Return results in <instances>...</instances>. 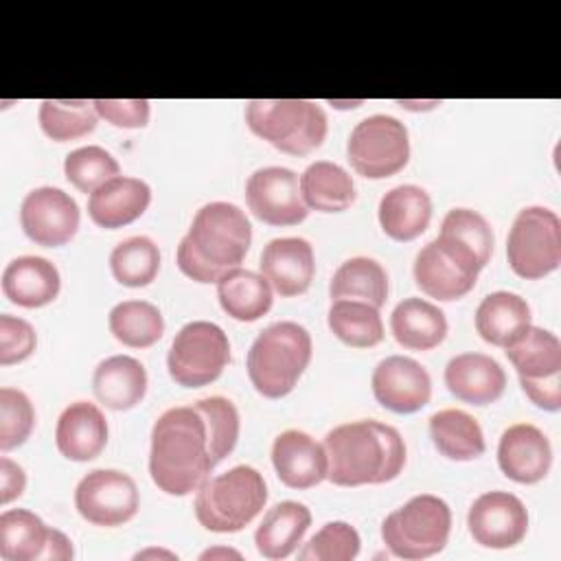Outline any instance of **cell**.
Returning <instances> with one entry per match:
<instances>
[{
	"mask_svg": "<svg viewBox=\"0 0 561 561\" xmlns=\"http://www.w3.org/2000/svg\"><path fill=\"white\" fill-rule=\"evenodd\" d=\"M213 436L208 421L197 405L164 410L151 427L149 476L167 495H188L215 469Z\"/></svg>",
	"mask_w": 561,
	"mask_h": 561,
	"instance_id": "cell-1",
	"label": "cell"
},
{
	"mask_svg": "<svg viewBox=\"0 0 561 561\" xmlns=\"http://www.w3.org/2000/svg\"><path fill=\"white\" fill-rule=\"evenodd\" d=\"M329 458V473L335 486L383 484L405 467V443L397 427L364 419L335 425L322 440Z\"/></svg>",
	"mask_w": 561,
	"mask_h": 561,
	"instance_id": "cell-2",
	"label": "cell"
},
{
	"mask_svg": "<svg viewBox=\"0 0 561 561\" xmlns=\"http://www.w3.org/2000/svg\"><path fill=\"white\" fill-rule=\"evenodd\" d=\"M252 243L245 213L230 202L204 204L178 245V267L195 283H217L226 272L241 267Z\"/></svg>",
	"mask_w": 561,
	"mask_h": 561,
	"instance_id": "cell-3",
	"label": "cell"
},
{
	"mask_svg": "<svg viewBox=\"0 0 561 561\" xmlns=\"http://www.w3.org/2000/svg\"><path fill=\"white\" fill-rule=\"evenodd\" d=\"M313 355L309 331L291 320L265 327L252 342L245 368L250 383L265 399L287 397Z\"/></svg>",
	"mask_w": 561,
	"mask_h": 561,
	"instance_id": "cell-4",
	"label": "cell"
},
{
	"mask_svg": "<svg viewBox=\"0 0 561 561\" xmlns=\"http://www.w3.org/2000/svg\"><path fill=\"white\" fill-rule=\"evenodd\" d=\"M265 502L263 473L250 465H237L199 484L193 511L210 533H239L263 511Z\"/></svg>",
	"mask_w": 561,
	"mask_h": 561,
	"instance_id": "cell-5",
	"label": "cell"
},
{
	"mask_svg": "<svg viewBox=\"0 0 561 561\" xmlns=\"http://www.w3.org/2000/svg\"><path fill=\"white\" fill-rule=\"evenodd\" d=\"M245 125L261 140L289 156H307L327 138L324 110L307 99H252Z\"/></svg>",
	"mask_w": 561,
	"mask_h": 561,
	"instance_id": "cell-6",
	"label": "cell"
},
{
	"mask_svg": "<svg viewBox=\"0 0 561 561\" xmlns=\"http://www.w3.org/2000/svg\"><path fill=\"white\" fill-rule=\"evenodd\" d=\"M451 533L449 504L432 493L410 497L381 522V539L399 559H427L438 554Z\"/></svg>",
	"mask_w": 561,
	"mask_h": 561,
	"instance_id": "cell-7",
	"label": "cell"
},
{
	"mask_svg": "<svg viewBox=\"0 0 561 561\" xmlns=\"http://www.w3.org/2000/svg\"><path fill=\"white\" fill-rule=\"evenodd\" d=\"M506 259L519 278L539 280L552 274L561 263L559 215L546 206L522 208L508 230Z\"/></svg>",
	"mask_w": 561,
	"mask_h": 561,
	"instance_id": "cell-8",
	"label": "cell"
},
{
	"mask_svg": "<svg viewBox=\"0 0 561 561\" xmlns=\"http://www.w3.org/2000/svg\"><path fill=\"white\" fill-rule=\"evenodd\" d=\"M504 353L530 403L557 412L561 408V340L552 331L530 324Z\"/></svg>",
	"mask_w": 561,
	"mask_h": 561,
	"instance_id": "cell-9",
	"label": "cell"
},
{
	"mask_svg": "<svg viewBox=\"0 0 561 561\" xmlns=\"http://www.w3.org/2000/svg\"><path fill=\"white\" fill-rule=\"evenodd\" d=\"M230 362V340L224 329L208 320L186 322L173 337L167 368L182 388H202L219 379Z\"/></svg>",
	"mask_w": 561,
	"mask_h": 561,
	"instance_id": "cell-10",
	"label": "cell"
},
{
	"mask_svg": "<svg viewBox=\"0 0 561 561\" xmlns=\"http://www.w3.org/2000/svg\"><path fill=\"white\" fill-rule=\"evenodd\" d=\"M346 158L362 178H390L410 160L408 127L390 114H373L353 127L346 142Z\"/></svg>",
	"mask_w": 561,
	"mask_h": 561,
	"instance_id": "cell-11",
	"label": "cell"
},
{
	"mask_svg": "<svg viewBox=\"0 0 561 561\" xmlns=\"http://www.w3.org/2000/svg\"><path fill=\"white\" fill-rule=\"evenodd\" d=\"M138 506L134 478L118 469H94L75 489V508L92 526H123L138 513Z\"/></svg>",
	"mask_w": 561,
	"mask_h": 561,
	"instance_id": "cell-12",
	"label": "cell"
},
{
	"mask_svg": "<svg viewBox=\"0 0 561 561\" xmlns=\"http://www.w3.org/2000/svg\"><path fill=\"white\" fill-rule=\"evenodd\" d=\"M245 204L267 226H298L309 215L298 175L287 167L256 169L245 182Z\"/></svg>",
	"mask_w": 561,
	"mask_h": 561,
	"instance_id": "cell-13",
	"label": "cell"
},
{
	"mask_svg": "<svg viewBox=\"0 0 561 561\" xmlns=\"http://www.w3.org/2000/svg\"><path fill=\"white\" fill-rule=\"evenodd\" d=\"M81 213L77 202L57 186H39L26 193L20 206L24 234L42 248L66 245L79 230Z\"/></svg>",
	"mask_w": 561,
	"mask_h": 561,
	"instance_id": "cell-14",
	"label": "cell"
},
{
	"mask_svg": "<svg viewBox=\"0 0 561 561\" xmlns=\"http://www.w3.org/2000/svg\"><path fill=\"white\" fill-rule=\"evenodd\" d=\"M469 535L482 548L506 550L528 533V511L524 502L508 491H486L478 495L467 513Z\"/></svg>",
	"mask_w": 561,
	"mask_h": 561,
	"instance_id": "cell-15",
	"label": "cell"
},
{
	"mask_svg": "<svg viewBox=\"0 0 561 561\" xmlns=\"http://www.w3.org/2000/svg\"><path fill=\"white\" fill-rule=\"evenodd\" d=\"M375 401L394 412L412 414L425 408L432 399V377L416 359L390 355L381 359L370 377Z\"/></svg>",
	"mask_w": 561,
	"mask_h": 561,
	"instance_id": "cell-16",
	"label": "cell"
},
{
	"mask_svg": "<svg viewBox=\"0 0 561 561\" xmlns=\"http://www.w3.org/2000/svg\"><path fill=\"white\" fill-rule=\"evenodd\" d=\"M497 467L517 484H537L552 467V445L537 425L515 423L500 436Z\"/></svg>",
	"mask_w": 561,
	"mask_h": 561,
	"instance_id": "cell-17",
	"label": "cell"
},
{
	"mask_svg": "<svg viewBox=\"0 0 561 561\" xmlns=\"http://www.w3.org/2000/svg\"><path fill=\"white\" fill-rule=\"evenodd\" d=\"M412 272H414L416 287L425 296L436 298L440 302H449L467 296L476 287V280L480 274L436 239L425 243L416 252Z\"/></svg>",
	"mask_w": 561,
	"mask_h": 561,
	"instance_id": "cell-18",
	"label": "cell"
},
{
	"mask_svg": "<svg viewBox=\"0 0 561 561\" xmlns=\"http://www.w3.org/2000/svg\"><path fill=\"white\" fill-rule=\"evenodd\" d=\"M272 465L289 489H311L327 480L329 458L322 443L302 430H285L272 443Z\"/></svg>",
	"mask_w": 561,
	"mask_h": 561,
	"instance_id": "cell-19",
	"label": "cell"
},
{
	"mask_svg": "<svg viewBox=\"0 0 561 561\" xmlns=\"http://www.w3.org/2000/svg\"><path fill=\"white\" fill-rule=\"evenodd\" d=\"M259 267L276 294L300 296L311 287L316 274L313 248L302 237L272 239L261 252Z\"/></svg>",
	"mask_w": 561,
	"mask_h": 561,
	"instance_id": "cell-20",
	"label": "cell"
},
{
	"mask_svg": "<svg viewBox=\"0 0 561 561\" xmlns=\"http://www.w3.org/2000/svg\"><path fill=\"white\" fill-rule=\"evenodd\" d=\"M445 386L462 403H495L506 388V373L497 359L484 353H460L445 366Z\"/></svg>",
	"mask_w": 561,
	"mask_h": 561,
	"instance_id": "cell-21",
	"label": "cell"
},
{
	"mask_svg": "<svg viewBox=\"0 0 561 561\" xmlns=\"http://www.w3.org/2000/svg\"><path fill=\"white\" fill-rule=\"evenodd\" d=\"M107 419L96 403L75 401L64 408L55 427L59 454L72 462H88L101 456L107 445Z\"/></svg>",
	"mask_w": 561,
	"mask_h": 561,
	"instance_id": "cell-22",
	"label": "cell"
},
{
	"mask_svg": "<svg viewBox=\"0 0 561 561\" xmlns=\"http://www.w3.org/2000/svg\"><path fill=\"white\" fill-rule=\"evenodd\" d=\"M151 204V188L145 180L116 175L101 184L88 197L90 219L105 230H118L134 224Z\"/></svg>",
	"mask_w": 561,
	"mask_h": 561,
	"instance_id": "cell-23",
	"label": "cell"
},
{
	"mask_svg": "<svg viewBox=\"0 0 561 561\" xmlns=\"http://www.w3.org/2000/svg\"><path fill=\"white\" fill-rule=\"evenodd\" d=\"M61 289V276L55 263L44 256H18L2 272V294L9 302L37 309L50 305Z\"/></svg>",
	"mask_w": 561,
	"mask_h": 561,
	"instance_id": "cell-24",
	"label": "cell"
},
{
	"mask_svg": "<svg viewBox=\"0 0 561 561\" xmlns=\"http://www.w3.org/2000/svg\"><path fill=\"white\" fill-rule=\"evenodd\" d=\"M92 392L110 410H131L147 394V370L131 355L105 357L92 373Z\"/></svg>",
	"mask_w": 561,
	"mask_h": 561,
	"instance_id": "cell-25",
	"label": "cell"
},
{
	"mask_svg": "<svg viewBox=\"0 0 561 561\" xmlns=\"http://www.w3.org/2000/svg\"><path fill=\"white\" fill-rule=\"evenodd\" d=\"M377 217L390 239L401 243L414 241L430 226L432 199L427 191L416 184H399L379 199Z\"/></svg>",
	"mask_w": 561,
	"mask_h": 561,
	"instance_id": "cell-26",
	"label": "cell"
},
{
	"mask_svg": "<svg viewBox=\"0 0 561 561\" xmlns=\"http://www.w3.org/2000/svg\"><path fill=\"white\" fill-rule=\"evenodd\" d=\"M311 526V511L296 500H285L267 508L254 533V543L261 557L270 561L287 559L302 543Z\"/></svg>",
	"mask_w": 561,
	"mask_h": 561,
	"instance_id": "cell-27",
	"label": "cell"
},
{
	"mask_svg": "<svg viewBox=\"0 0 561 561\" xmlns=\"http://www.w3.org/2000/svg\"><path fill=\"white\" fill-rule=\"evenodd\" d=\"M436 241L443 243L469 267H473L476 272H482L493 254L495 237L489 221L478 210L451 208L443 217Z\"/></svg>",
	"mask_w": 561,
	"mask_h": 561,
	"instance_id": "cell-28",
	"label": "cell"
},
{
	"mask_svg": "<svg viewBox=\"0 0 561 561\" xmlns=\"http://www.w3.org/2000/svg\"><path fill=\"white\" fill-rule=\"evenodd\" d=\"M530 307L526 298L513 291H493L482 298L476 309V331L478 335L493 346L506 348L517 342L530 322Z\"/></svg>",
	"mask_w": 561,
	"mask_h": 561,
	"instance_id": "cell-29",
	"label": "cell"
},
{
	"mask_svg": "<svg viewBox=\"0 0 561 561\" xmlns=\"http://www.w3.org/2000/svg\"><path fill=\"white\" fill-rule=\"evenodd\" d=\"M447 318L438 305L410 296L390 313V331L394 340L410 351H432L447 337Z\"/></svg>",
	"mask_w": 561,
	"mask_h": 561,
	"instance_id": "cell-30",
	"label": "cell"
},
{
	"mask_svg": "<svg viewBox=\"0 0 561 561\" xmlns=\"http://www.w3.org/2000/svg\"><path fill=\"white\" fill-rule=\"evenodd\" d=\"M430 438L440 456L456 462H469L484 454L486 443L480 423L465 410L445 408L430 416Z\"/></svg>",
	"mask_w": 561,
	"mask_h": 561,
	"instance_id": "cell-31",
	"label": "cell"
},
{
	"mask_svg": "<svg viewBox=\"0 0 561 561\" xmlns=\"http://www.w3.org/2000/svg\"><path fill=\"white\" fill-rule=\"evenodd\" d=\"M302 202L309 210L342 213L355 204V184L348 171L329 160L311 162L298 178Z\"/></svg>",
	"mask_w": 561,
	"mask_h": 561,
	"instance_id": "cell-32",
	"label": "cell"
},
{
	"mask_svg": "<svg viewBox=\"0 0 561 561\" xmlns=\"http://www.w3.org/2000/svg\"><path fill=\"white\" fill-rule=\"evenodd\" d=\"M221 309L239 322H254L272 309L274 289L263 274L234 267L217 280Z\"/></svg>",
	"mask_w": 561,
	"mask_h": 561,
	"instance_id": "cell-33",
	"label": "cell"
},
{
	"mask_svg": "<svg viewBox=\"0 0 561 561\" xmlns=\"http://www.w3.org/2000/svg\"><path fill=\"white\" fill-rule=\"evenodd\" d=\"M50 526L28 508H9L0 515V559L44 561Z\"/></svg>",
	"mask_w": 561,
	"mask_h": 561,
	"instance_id": "cell-34",
	"label": "cell"
},
{
	"mask_svg": "<svg viewBox=\"0 0 561 561\" xmlns=\"http://www.w3.org/2000/svg\"><path fill=\"white\" fill-rule=\"evenodd\" d=\"M329 296L331 300H364L379 309L388 300V274L375 259L353 256L335 270Z\"/></svg>",
	"mask_w": 561,
	"mask_h": 561,
	"instance_id": "cell-35",
	"label": "cell"
},
{
	"mask_svg": "<svg viewBox=\"0 0 561 561\" xmlns=\"http://www.w3.org/2000/svg\"><path fill=\"white\" fill-rule=\"evenodd\" d=\"M327 324L340 342L353 348H373L383 340L379 309L364 300H331Z\"/></svg>",
	"mask_w": 561,
	"mask_h": 561,
	"instance_id": "cell-36",
	"label": "cell"
},
{
	"mask_svg": "<svg viewBox=\"0 0 561 561\" xmlns=\"http://www.w3.org/2000/svg\"><path fill=\"white\" fill-rule=\"evenodd\" d=\"M110 333L129 348H149L164 333V318L153 302L123 300L107 316Z\"/></svg>",
	"mask_w": 561,
	"mask_h": 561,
	"instance_id": "cell-37",
	"label": "cell"
},
{
	"mask_svg": "<svg viewBox=\"0 0 561 561\" xmlns=\"http://www.w3.org/2000/svg\"><path fill=\"white\" fill-rule=\"evenodd\" d=\"M37 121L42 131L55 142H68L94 131L99 114L94 101L85 99H46L39 103Z\"/></svg>",
	"mask_w": 561,
	"mask_h": 561,
	"instance_id": "cell-38",
	"label": "cell"
},
{
	"mask_svg": "<svg viewBox=\"0 0 561 561\" xmlns=\"http://www.w3.org/2000/svg\"><path fill=\"white\" fill-rule=\"evenodd\" d=\"M110 270L125 287H147L160 272V250L145 234L129 237L110 252Z\"/></svg>",
	"mask_w": 561,
	"mask_h": 561,
	"instance_id": "cell-39",
	"label": "cell"
},
{
	"mask_svg": "<svg viewBox=\"0 0 561 561\" xmlns=\"http://www.w3.org/2000/svg\"><path fill=\"white\" fill-rule=\"evenodd\" d=\"M121 173L118 160L99 145L70 151L64 160V175L79 193H94L101 184Z\"/></svg>",
	"mask_w": 561,
	"mask_h": 561,
	"instance_id": "cell-40",
	"label": "cell"
},
{
	"mask_svg": "<svg viewBox=\"0 0 561 561\" xmlns=\"http://www.w3.org/2000/svg\"><path fill=\"white\" fill-rule=\"evenodd\" d=\"M359 533L348 522H327L300 550V561H351L359 554Z\"/></svg>",
	"mask_w": 561,
	"mask_h": 561,
	"instance_id": "cell-41",
	"label": "cell"
},
{
	"mask_svg": "<svg viewBox=\"0 0 561 561\" xmlns=\"http://www.w3.org/2000/svg\"><path fill=\"white\" fill-rule=\"evenodd\" d=\"M35 427V408L26 392L0 388V449L11 451L26 443Z\"/></svg>",
	"mask_w": 561,
	"mask_h": 561,
	"instance_id": "cell-42",
	"label": "cell"
},
{
	"mask_svg": "<svg viewBox=\"0 0 561 561\" xmlns=\"http://www.w3.org/2000/svg\"><path fill=\"white\" fill-rule=\"evenodd\" d=\"M197 405L202 408L208 421L210 436H213V458H215V465H219L232 454L239 440V427H241L239 412L234 403L226 397H206V399H199Z\"/></svg>",
	"mask_w": 561,
	"mask_h": 561,
	"instance_id": "cell-43",
	"label": "cell"
},
{
	"mask_svg": "<svg viewBox=\"0 0 561 561\" xmlns=\"http://www.w3.org/2000/svg\"><path fill=\"white\" fill-rule=\"evenodd\" d=\"M37 333L24 318L2 313L0 316V364L11 366L28 359L35 353Z\"/></svg>",
	"mask_w": 561,
	"mask_h": 561,
	"instance_id": "cell-44",
	"label": "cell"
},
{
	"mask_svg": "<svg viewBox=\"0 0 561 561\" xmlns=\"http://www.w3.org/2000/svg\"><path fill=\"white\" fill-rule=\"evenodd\" d=\"M99 118L123 129H140L149 123L151 103L147 99H96Z\"/></svg>",
	"mask_w": 561,
	"mask_h": 561,
	"instance_id": "cell-45",
	"label": "cell"
},
{
	"mask_svg": "<svg viewBox=\"0 0 561 561\" xmlns=\"http://www.w3.org/2000/svg\"><path fill=\"white\" fill-rule=\"evenodd\" d=\"M26 489V473L24 469L7 456H0V504L7 506L9 502L18 500Z\"/></svg>",
	"mask_w": 561,
	"mask_h": 561,
	"instance_id": "cell-46",
	"label": "cell"
},
{
	"mask_svg": "<svg viewBox=\"0 0 561 561\" xmlns=\"http://www.w3.org/2000/svg\"><path fill=\"white\" fill-rule=\"evenodd\" d=\"M75 557L72 550V541L57 528H50V537H48V546L44 552V561H68Z\"/></svg>",
	"mask_w": 561,
	"mask_h": 561,
	"instance_id": "cell-47",
	"label": "cell"
},
{
	"mask_svg": "<svg viewBox=\"0 0 561 561\" xmlns=\"http://www.w3.org/2000/svg\"><path fill=\"white\" fill-rule=\"evenodd\" d=\"M241 559V552L232 550V548H224V546H217V548H208L199 554V559Z\"/></svg>",
	"mask_w": 561,
	"mask_h": 561,
	"instance_id": "cell-48",
	"label": "cell"
},
{
	"mask_svg": "<svg viewBox=\"0 0 561 561\" xmlns=\"http://www.w3.org/2000/svg\"><path fill=\"white\" fill-rule=\"evenodd\" d=\"M178 559L175 552H169V550H158V548H149V550H142V552H136L134 559Z\"/></svg>",
	"mask_w": 561,
	"mask_h": 561,
	"instance_id": "cell-49",
	"label": "cell"
}]
</instances>
